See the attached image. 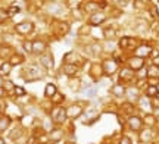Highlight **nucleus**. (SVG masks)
Here are the masks:
<instances>
[{
    "label": "nucleus",
    "mask_w": 159,
    "mask_h": 144,
    "mask_svg": "<svg viewBox=\"0 0 159 144\" xmlns=\"http://www.w3.org/2000/svg\"><path fill=\"white\" fill-rule=\"evenodd\" d=\"M143 66V59H140V58H133V59H130V68L131 69H140Z\"/></svg>",
    "instance_id": "9"
},
{
    "label": "nucleus",
    "mask_w": 159,
    "mask_h": 144,
    "mask_svg": "<svg viewBox=\"0 0 159 144\" xmlns=\"http://www.w3.org/2000/svg\"><path fill=\"white\" fill-rule=\"evenodd\" d=\"M15 94H16V96H24V94H25L24 87H15Z\"/></svg>",
    "instance_id": "23"
},
{
    "label": "nucleus",
    "mask_w": 159,
    "mask_h": 144,
    "mask_svg": "<svg viewBox=\"0 0 159 144\" xmlns=\"http://www.w3.org/2000/svg\"><path fill=\"white\" fill-rule=\"evenodd\" d=\"M15 28H16V31L19 34H28L30 31L34 28V25L31 22H22V24H18Z\"/></svg>",
    "instance_id": "2"
},
{
    "label": "nucleus",
    "mask_w": 159,
    "mask_h": 144,
    "mask_svg": "<svg viewBox=\"0 0 159 144\" xmlns=\"http://www.w3.org/2000/svg\"><path fill=\"white\" fill-rule=\"evenodd\" d=\"M7 16H9L7 11H6V9H2V7H0V21H5V19H6Z\"/></svg>",
    "instance_id": "22"
},
{
    "label": "nucleus",
    "mask_w": 159,
    "mask_h": 144,
    "mask_svg": "<svg viewBox=\"0 0 159 144\" xmlns=\"http://www.w3.org/2000/svg\"><path fill=\"white\" fill-rule=\"evenodd\" d=\"M41 63L44 65L46 68H52L53 60H52V56H50V55H44V56L41 58Z\"/></svg>",
    "instance_id": "14"
},
{
    "label": "nucleus",
    "mask_w": 159,
    "mask_h": 144,
    "mask_svg": "<svg viewBox=\"0 0 159 144\" xmlns=\"http://www.w3.org/2000/svg\"><path fill=\"white\" fill-rule=\"evenodd\" d=\"M56 87L53 85V84H47L46 85V90H44V96L46 97H53L55 94H56Z\"/></svg>",
    "instance_id": "11"
},
{
    "label": "nucleus",
    "mask_w": 159,
    "mask_h": 144,
    "mask_svg": "<svg viewBox=\"0 0 159 144\" xmlns=\"http://www.w3.org/2000/svg\"><path fill=\"white\" fill-rule=\"evenodd\" d=\"M5 87H6V90H12V88H15V87H13V82H11V81H6Z\"/></svg>",
    "instance_id": "26"
},
{
    "label": "nucleus",
    "mask_w": 159,
    "mask_h": 144,
    "mask_svg": "<svg viewBox=\"0 0 159 144\" xmlns=\"http://www.w3.org/2000/svg\"><path fill=\"white\" fill-rule=\"evenodd\" d=\"M121 144H131L130 138H127V137H124V138L121 140Z\"/></svg>",
    "instance_id": "28"
},
{
    "label": "nucleus",
    "mask_w": 159,
    "mask_h": 144,
    "mask_svg": "<svg viewBox=\"0 0 159 144\" xmlns=\"http://www.w3.org/2000/svg\"><path fill=\"white\" fill-rule=\"evenodd\" d=\"M81 113V107L78 104H72L69 109H66V116H71V118H75Z\"/></svg>",
    "instance_id": "6"
},
{
    "label": "nucleus",
    "mask_w": 159,
    "mask_h": 144,
    "mask_svg": "<svg viewBox=\"0 0 159 144\" xmlns=\"http://www.w3.org/2000/svg\"><path fill=\"white\" fill-rule=\"evenodd\" d=\"M3 93H5V90H3V88H0V97L3 96Z\"/></svg>",
    "instance_id": "31"
},
{
    "label": "nucleus",
    "mask_w": 159,
    "mask_h": 144,
    "mask_svg": "<svg viewBox=\"0 0 159 144\" xmlns=\"http://www.w3.org/2000/svg\"><path fill=\"white\" fill-rule=\"evenodd\" d=\"M22 60H24V58L21 55H12V58L9 59V63H11V66H15V65H21Z\"/></svg>",
    "instance_id": "12"
},
{
    "label": "nucleus",
    "mask_w": 159,
    "mask_h": 144,
    "mask_svg": "<svg viewBox=\"0 0 159 144\" xmlns=\"http://www.w3.org/2000/svg\"><path fill=\"white\" fill-rule=\"evenodd\" d=\"M152 52V49H150V46H148V44H143V46H140L139 49L136 50L137 53V58H144V56H148L149 53Z\"/></svg>",
    "instance_id": "3"
},
{
    "label": "nucleus",
    "mask_w": 159,
    "mask_h": 144,
    "mask_svg": "<svg viewBox=\"0 0 159 144\" xmlns=\"http://www.w3.org/2000/svg\"><path fill=\"white\" fill-rule=\"evenodd\" d=\"M105 35H106L108 38H111V37H114V35H115V31L112 28H108L106 31H105Z\"/></svg>",
    "instance_id": "25"
},
{
    "label": "nucleus",
    "mask_w": 159,
    "mask_h": 144,
    "mask_svg": "<svg viewBox=\"0 0 159 144\" xmlns=\"http://www.w3.org/2000/svg\"><path fill=\"white\" fill-rule=\"evenodd\" d=\"M114 93L118 94V96H121V94H124V88L121 85H116V87H114Z\"/></svg>",
    "instance_id": "24"
},
{
    "label": "nucleus",
    "mask_w": 159,
    "mask_h": 144,
    "mask_svg": "<svg viewBox=\"0 0 159 144\" xmlns=\"http://www.w3.org/2000/svg\"><path fill=\"white\" fill-rule=\"evenodd\" d=\"M53 102H55V103H62V102H63V96H62V94H59V93H56V94L53 96Z\"/></svg>",
    "instance_id": "21"
},
{
    "label": "nucleus",
    "mask_w": 159,
    "mask_h": 144,
    "mask_svg": "<svg viewBox=\"0 0 159 144\" xmlns=\"http://www.w3.org/2000/svg\"><path fill=\"white\" fill-rule=\"evenodd\" d=\"M128 125H130L131 129L137 131V129H140V127H142V119L137 118V116H133V118L128 119Z\"/></svg>",
    "instance_id": "4"
},
{
    "label": "nucleus",
    "mask_w": 159,
    "mask_h": 144,
    "mask_svg": "<svg viewBox=\"0 0 159 144\" xmlns=\"http://www.w3.org/2000/svg\"><path fill=\"white\" fill-rule=\"evenodd\" d=\"M103 69H105V72H106L108 75L114 74L115 69H116V63H115V62L108 60V62H105V65H103Z\"/></svg>",
    "instance_id": "8"
},
{
    "label": "nucleus",
    "mask_w": 159,
    "mask_h": 144,
    "mask_svg": "<svg viewBox=\"0 0 159 144\" xmlns=\"http://www.w3.org/2000/svg\"><path fill=\"white\" fill-rule=\"evenodd\" d=\"M5 107H6L5 102H3V100H0V112H3V110H5Z\"/></svg>",
    "instance_id": "29"
},
{
    "label": "nucleus",
    "mask_w": 159,
    "mask_h": 144,
    "mask_svg": "<svg viewBox=\"0 0 159 144\" xmlns=\"http://www.w3.org/2000/svg\"><path fill=\"white\" fill-rule=\"evenodd\" d=\"M148 94H149V96H158V94H159V90L156 88V87H152V85H150L148 88Z\"/></svg>",
    "instance_id": "19"
},
{
    "label": "nucleus",
    "mask_w": 159,
    "mask_h": 144,
    "mask_svg": "<svg viewBox=\"0 0 159 144\" xmlns=\"http://www.w3.org/2000/svg\"><path fill=\"white\" fill-rule=\"evenodd\" d=\"M158 72H159V71H158V68H155V66H152V68H150V69H149V75H158Z\"/></svg>",
    "instance_id": "27"
},
{
    "label": "nucleus",
    "mask_w": 159,
    "mask_h": 144,
    "mask_svg": "<svg viewBox=\"0 0 159 144\" xmlns=\"http://www.w3.org/2000/svg\"><path fill=\"white\" fill-rule=\"evenodd\" d=\"M19 11H21L19 6H11V7L7 9V13H9V15H15V13H18Z\"/></svg>",
    "instance_id": "20"
},
{
    "label": "nucleus",
    "mask_w": 159,
    "mask_h": 144,
    "mask_svg": "<svg viewBox=\"0 0 159 144\" xmlns=\"http://www.w3.org/2000/svg\"><path fill=\"white\" fill-rule=\"evenodd\" d=\"M94 93H96V90H89L85 94H87V96H94Z\"/></svg>",
    "instance_id": "30"
},
{
    "label": "nucleus",
    "mask_w": 159,
    "mask_h": 144,
    "mask_svg": "<svg viewBox=\"0 0 159 144\" xmlns=\"http://www.w3.org/2000/svg\"><path fill=\"white\" fill-rule=\"evenodd\" d=\"M9 118H2L0 119V131H5L6 128H7V125H9Z\"/></svg>",
    "instance_id": "16"
},
{
    "label": "nucleus",
    "mask_w": 159,
    "mask_h": 144,
    "mask_svg": "<svg viewBox=\"0 0 159 144\" xmlns=\"http://www.w3.org/2000/svg\"><path fill=\"white\" fill-rule=\"evenodd\" d=\"M61 138H62V131L57 129V131H53V133H52V140H53V141H59Z\"/></svg>",
    "instance_id": "17"
},
{
    "label": "nucleus",
    "mask_w": 159,
    "mask_h": 144,
    "mask_svg": "<svg viewBox=\"0 0 159 144\" xmlns=\"http://www.w3.org/2000/svg\"><path fill=\"white\" fill-rule=\"evenodd\" d=\"M52 119H53V122H56V124H63L65 119H66V109H63V107L53 109V112H52Z\"/></svg>",
    "instance_id": "1"
},
{
    "label": "nucleus",
    "mask_w": 159,
    "mask_h": 144,
    "mask_svg": "<svg viewBox=\"0 0 159 144\" xmlns=\"http://www.w3.org/2000/svg\"><path fill=\"white\" fill-rule=\"evenodd\" d=\"M0 144H5V140L3 138H0Z\"/></svg>",
    "instance_id": "32"
},
{
    "label": "nucleus",
    "mask_w": 159,
    "mask_h": 144,
    "mask_svg": "<svg viewBox=\"0 0 159 144\" xmlns=\"http://www.w3.org/2000/svg\"><path fill=\"white\" fill-rule=\"evenodd\" d=\"M105 21V15L100 13V12H97V13H93L90 18V24L91 25H99V24H102Z\"/></svg>",
    "instance_id": "5"
},
{
    "label": "nucleus",
    "mask_w": 159,
    "mask_h": 144,
    "mask_svg": "<svg viewBox=\"0 0 159 144\" xmlns=\"http://www.w3.org/2000/svg\"><path fill=\"white\" fill-rule=\"evenodd\" d=\"M63 72L68 75V76H72V75H75L78 72V68H77L74 63H68V65L63 66Z\"/></svg>",
    "instance_id": "7"
},
{
    "label": "nucleus",
    "mask_w": 159,
    "mask_h": 144,
    "mask_svg": "<svg viewBox=\"0 0 159 144\" xmlns=\"http://www.w3.org/2000/svg\"><path fill=\"white\" fill-rule=\"evenodd\" d=\"M46 49V44L43 41H33V52L34 53H43Z\"/></svg>",
    "instance_id": "10"
},
{
    "label": "nucleus",
    "mask_w": 159,
    "mask_h": 144,
    "mask_svg": "<svg viewBox=\"0 0 159 144\" xmlns=\"http://www.w3.org/2000/svg\"><path fill=\"white\" fill-rule=\"evenodd\" d=\"M12 66L9 62H6V63H3L2 66H0V76H5V75H9V72H11Z\"/></svg>",
    "instance_id": "13"
},
{
    "label": "nucleus",
    "mask_w": 159,
    "mask_h": 144,
    "mask_svg": "<svg viewBox=\"0 0 159 144\" xmlns=\"http://www.w3.org/2000/svg\"><path fill=\"white\" fill-rule=\"evenodd\" d=\"M22 46L28 53H33V41H24Z\"/></svg>",
    "instance_id": "18"
},
{
    "label": "nucleus",
    "mask_w": 159,
    "mask_h": 144,
    "mask_svg": "<svg viewBox=\"0 0 159 144\" xmlns=\"http://www.w3.org/2000/svg\"><path fill=\"white\" fill-rule=\"evenodd\" d=\"M121 78H122V80H131V78H133V71L122 69L121 71Z\"/></svg>",
    "instance_id": "15"
}]
</instances>
